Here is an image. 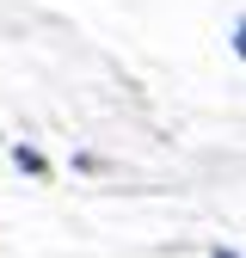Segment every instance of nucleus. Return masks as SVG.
Returning <instances> with one entry per match:
<instances>
[{"label":"nucleus","instance_id":"nucleus-1","mask_svg":"<svg viewBox=\"0 0 246 258\" xmlns=\"http://www.w3.org/2000/svg\"><path fill=\"white\" fill-rule=\"evenodd\" d=\"M13 166H19V172H37V178H43V172H49V160H43L37 148H25V142H19V148H13Z\"/></svg>","mask_w":246,"mask_h":258},{"label":"nucleus","instance_id":"nucleus-2","mask_svg":"<svg viewBox=\"0 0 246 258\" xmlns=\"http://www.w3.org/2000/svg\"><path fill=\"white\" fill-rule=\"evenodd\" d=\"M215 258H240V252H234V246H215Z\"/></svg>","mask_w":246,"mask_h":258}]
</instances>
